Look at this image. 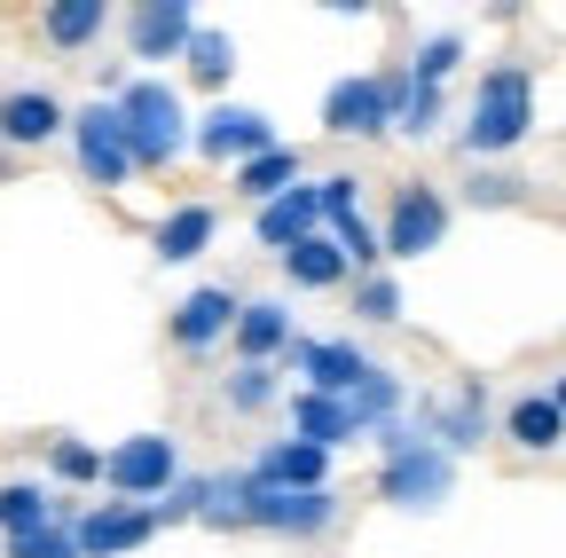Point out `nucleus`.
<instances>
[{"label":"nucleus","mask_w":566,"mask_h":558,"mask_svg":"<svg viewBox=\"0 0 566 558\" xmlns=\"http://www.w3.org/2000/svg\"><path fill=\"white\" fill-rule=\"evenodd\" d=\"M181 480H189V464H181L174 433H126L103 449V496H118V504H166Z\"/></svg>","instance_id":"4"},{"label":"nucleus","mask_w":566,"mask_h":558,"mask_svg":"<svg viewBox=\"0 0 566 558\" xmlns=\"http://www.w3.org/2000/svg\"><path fill=\"white\" fill-rule=\"evenodd\" d=\"M212 504H221V472H189L174 496L158 504V519H166V527H189V519L205 527V519H212Z\"/></svg>","instance_id":"35"},{"label":"nucleus","mask_w":566,"mask_h":558,"mask_svg":"<svg viewBox=\"0 0 566 558\" xmlns=\"http://www.w3.org/2000/svg\"><path fill=\"white\" fill-rule=\"evenodd\" d=\"M0 181H9V143H0Z\"/></svg>","instance_id":"37"},{"label":"nucleus","mask_w":566,"mask_h":558,"mask_svg":"<svg viewBox=\"0 0 566 558\" xmlns=\"http://www.w3.org/2000/svg\"><path fill=\"white\" fill-rule=\"evenodd\" d=\"M394 126H401L394 72H338L323 87V134H338V143H378Z\"/></svg>","instance_id":"8"},{"label":"nucleus","mask_w":566,"mask_h":558,"mask_svg":"<svg viewBox=\"0 0 566 558\" xmlns=\"http://www.w3.org/2000/svg\"><path fill=\"white\" fill-rule=\"evenodd\" d=\"M103 32H111V0H48L40 9V40L55 55H87Z\"/></svg>","instance_id":"23"},{"label":"nucleus","mask_w":566,"mask_h":558,"mask_svg":"<svg viewBox=\"0 0 566 558\" xmlns=\"http://www.w3.org/2000/svg\"><path fill=\"white\" fill-rule=\"evenodd\" d=\"M252 236H260L268 260H283V252H300L307 236H323V181H300V189H283L275 204H260Z\"/></svg>","instance_id":"17"},{"label":"nucleus","mask_w":566,"mask_h":558,"mask_svg":"<svg viewBox=\"0 0 566 558\" xmlns=\"http://www.w3.org/2000/svg\"><path fill=\"white\" fill-rule=\"evenodd\" d=\"M394 103H401V126L394 134H409V143H433V134L449 126V87H417L409 63H394Z\"/></svg>","instance_id":"27"},{"label":"nucleus","mask_w":566,"mask_h":558,"mask_svg":"<svg viewBox=\"0 0 566 558\" xmlns=\"http://www.w3.org/2000/svg\"><path fill=\"white\" fill-rule=\"evenodd\" d=\"M0 143L9 150H48V143H71V110L55 87H0Z\"/></svg>","instance_id":"16"},{"label":"nucleus","mask_w":566,"mask_h":558,"mask_svg":"<svg viewBox=\"0 0 566 558\" xmlns=\"http://www.w3.org/2000/svg\"><path fill=\"white\" fill-rule=\"evenodd\" d=\"M244 299H252V292H237V284H197V292L174 307L166 338L181 346L189 362H205L212 346H229V338H237V315H244Z\"/></svg>","instance_id":"13"},{"label":"nucleus","mask_w":566,"mask_h":558,"mask_svg":"<svg viewBox=\"0 0 566 558\" xmlns=\"http://www.w3.org/2000/svg\"><path fill=\"white\" fill-rule=\"evenodd\" d=\"M212 236H221V204H212V197H181V204H166V221L150 229V260L158 267H189V260L212 252Z\"/></svg>","instance_id":"18"},{"label":"nucleus","mask_w":566,"mask_h":558,"mask_svg":"<svg viewBox=\"0 0 566 558\" xmlns=\"http://www.w3.org/2000/svg\"><path fill=\"white\" fill-rule=\"evenodd\" d=\"M268 150H283V134H275V118L268 110H252V103H212L205 118H197V158L205 166H252V158H268Z\"/></svg>","instance_id":"12"},{"label":"nucleus","mask_w":566,"mask_h":558,"mask_svg":"<svg viewBox=\"0 0 566 558\" xmlns=\"http://www.w3.org/2000/svg\"><path fill=\"white\" fill-rule=\"evenodd\" d=\"M551 401H558V409H566V370H558V378H551Z\"/></svg>","instance_id":"36"},{"label":"nucleus","mask_w":566,"mask_h":558,"mask_svg":"<svg viewBox=\"0 0 566 558\" xmlns=\"http://www.w3.org/2000/svg\"><path fill=\"white\" fill-rule=\"evenodd\" d=\"M292 338H300V323H292V292H252L244 315H237L229 355H237L244 370H275L283 355H292Z\"/></svg>","instance_id":"14"},{"label":"nucleus","mask_w":566,"mask_h":558,"mask_svg":"<svg viewBox=\"0 0 566 558\" xmlns=\"http://www.w3.org/2000/svg\"><path fill=\"white\" fill-rule=\"evenodd\" d=\"M323 181V236L354 260V275H378L386 267V236L370 213V181L363 173H315Z\"/></svg>","instance_id":"9"},{"label":"nucleus","mask_w":566,"mask_h":558,"mask_svg":"<svg viewBox=\"0 0 566 558\" xmlns=\"http://www.w3.org/2000/svg\"><path fill=\"white\" fill-rule=\"evenodd\" d=\"M275 393H283V370H221V409L229 417H268L275 409Z\"/></svg>","instance_id":"31"},{"label":"nucleus","mask_w":566,"mask_h":558,"mask_svg":"<svg viewBox=\"0 0 566 558\" xmlns=\"http://www.w3.org/2000/svg\"><path fill=\"white\" fill-rule=\"evenodd\" d=\"M527 134H535V72L527 63H488L472 80L464 118H457V150L472 166H504Z\"/></svg>","instance_id":"1"},{"label":"nucleus","mask_w":566,"mask_h":558,"mask_svg":"<svg viewBox=\"0 0 566 558\" xmlns=\"http://www.w3.org/2000/svg\"><path fill=\"white\" fill-rule=\"evenodd\" d=\"M118 24H126V63H134V72L189 63V40L205 32V17L189 9V0H142V9H126Z\"/></svg>","instance_id":"11"},{"label":"nucleus","mask_w":566,"mask_h":558,"mask_svg":"<svg viewBox=\"0 0 566 558\" xmlns=\"http://www.w3.org/2000/svg\"><path fill=\"white\" fill-rule=\"evenodd\" d=\"M504 449L520 456H558L566 449V409L551 401V386H527L504 401Z\"/></svg>","instance_id":"20"},{"label":"nucleus","mask_w":566,"mask_h":558,"mask_svg":"<svg viewBox=\"0 0 566 558\" xmlns=\"http://www.w3.org/2000/svg\"><path fill=\"white\" fill-rule=\"evenodd\" d=\"M409 409H417V401H409V378H401L394 362H378V370H370V386L354 393V425H363V441H378L394 417H409Z\"/></svg>","instance_id":"26"},{"label":"nucleus","mask_w":566,"mask_h":558,"mask_svg":"<svg viewBox=\"0 0 566 558\" xmlns=\"http://www.w3.org/2000/svg\"><path fill=\"white\" fill-rule=\"evenodd\" d=\"M464 55H472V48H464V32H424L401 63H409V80H417V87H449V80L464 72Z\"/></svg>","instance_id":"30"},{"label":"nucleus","mask_w":566,"mask_h":558,"mask_svg":"<svg viewBox=\"0 0 566 558\" xmlns=\"http://www.w3.org/2000/svg\"><path fill=\"white\" fill-rule=\"evenodd\" d=\"M300 181H307V150H300V143H283V150H268V158H252V166L229 173V189L252 204V213H260V204H275L283 189H300Z\"/></svg>","instance_id":"25"},{"label":"nucleus","mask_w":566,"mask_h":558,"mask_svg":"<svg viewBox=\"0 0 566 558\" xmlns=\"http://www.w3.org/2000/svg\"><path fill=\"white\" fill-rule=\"evenodd\" d=\"M457 496V456L441 441H409L401 456H378V504L386 512H441Z\"/></svg>","instance_id":"7"},{"label":"nucleus","mask_w":566,"mask_h":558,"mask_svg":"<svg viewBox=\"0 0 566 558\" xmlns=\"http://www.w3.org/2000/svg\"><path fill=\"white\" fill-rule=\"evenodd\" d=\"M449 221L457 204L433 189V181H394L386 189V213H378V236H386V267H409V260H433L449 244Z\"/></svg>","instance_id":"5"},{"label":"nucleus","mask_w":566,"mask_h":558,"mask_svg":"<svg viewBox=\"0 0 566 558\" xmlns=\"http://www.w3.org/2000/svg\"><path fill=\"white\" fill-rule=\"evenodd\" d=\"M283 370H300V393H338V401H354L370 386V370H378V355L354 330H338V338H292V355H283Z\"/></svg>","instance_id":"10"},{"label":"nucleus","mask_w":566,"mask_h":558,"mask_svg":"<svg viewBox=\"0 0 566 558\" xmlns=\"http://www.w3.org/2000/svg\"><path fill=\"white\" fill-rule=\"evenodd\" d=\"M275 267H283V292H346V284H363L354 260H346L331 236H307L300 252H283Z\"/></svg>","instance_id":"22"},{"label":"nucleus","mask_w":566,"mask_h":558,"mask_svg":"<svg viewBox=\"0 0 566 558\" xmlns=\"http://www.w3.org/2000/svg\"><path fill=\"white\" fill-rule=\"evenodd\" d=\"M80 512H87V504L63 496V519H55V527L24 535V543H0V558H87V550H80Z\"/></svg>","instance_id":"34"},{"label":"nucleus","mask_w":566,"mask_h":558,"mask_svg":"<svg viewBox=\"0 0 566 558\" xmlns=\"http://www.w3.org/2000/svg\"><path fill=\"white\" fill-rule=\"evenodd\" d=\"M71 166H80V181L87 189H134L142 181V166H134V143H126V110L118 103H80L71 110Z\"/></svg>","instance_id":"6"},{"label":"nucleus","mask_w":566,"mask_h":558,"mask_svg":"<svg viewBox=\"0 0 566 558\" xmlns=\"http://www.w3.org/2000/svg\"><path fill=\"white\" fill-rule=\"evenodd\" d=\"M464 204H472V213H512V204H527V173L520 166H472Z\"/></svg>","instance_id":"32"},{"label":"nucleus","mask_w":566,"mask_h":558,"mask_svg":"<svg viewBox=\"0 0 566 558\" xmlns=\"http://www.w3.org/2000/svg\"><path fill=\"white\" fill-rule=\"evenodd\" d=\"M181 72H189V80H197L212 103H229V80H237V40L205 24V32L189 40V63H181Z\"/></svg>","instance_id":"29"},{"label":"nucleus","mask_w":566,"mask_h":558,"mask_svg":"<svg viewBox=\"0 0 566 558\" xmlns=\"http://www.w3.org/2000/svg\"><path fill=\"white\" fill-rule=\"evenodd\" d=\"M158 504H118V496H95L80 512V550L87 558H134L142 543H158Z\"/></svg>","instance_id":"15"},{"label":"nucleus","mask_w":566,"mask_h":558,"mask_svg":"<svg viewBox=\"0 0 566 558\" xmlns=\"http://www.w3.org/2000/svg\"><path fill=\"white\" fill-rule=\"evenodd\" d=\"M118 110H126V143H134L142 173H174L197 150V118H189V103H181V87L166 72H134Z\"/></svg>","instance_id":"2"},{"label":"nucleus","mask_w":566,"mask_h":558,"mask_svg":"<svg viewBox=\"0 0 566 558\" xmlns=\"http://www.w3.org/2000/svg\"><path fill=\"white\" fill-rule=\"evenodd\" d=\"M292 433L315 441V449H331V456L363 441V425H354V401H338V393H292Z\"/></svg>","instance_id":"24"},{"label":"nucleus","mask_w":566,"mask_h":558,"mask_svg":"<svg viewBox=\"0 0 566 558\" xmlns=\"http://www.w3.org/2000/svg\"><path fill=\"white\" fill-rule=\"evenodd\" d=\"M55 519H63V496H55L48 480H32V472L0 480V543H24V535H40Z\"/></svg>","instance_id":"21"},{"label":"nucleus","mask_w":566,"mask_h":558,"mask_svg":"<svg viewBox=\"0 0 566 558\" xmlns=\"http://www.w3.org/2000/svg\"><path fill=\"white\" fill-rule=\"evenodd\" d=\"M40 480H48V487H103V449L80 441V433H48Z\"/></svg>","instance_id":"28"},{"label":"nucleus","mask_w":566,"mask_h":558,"mask_svg":"<svg viewBox=\"0 0 566 558\" xmlns=\"http://www.w3.org/2000/svg\"><path fill=\"white\" fill-rule=\"evenodd\" d=\"M244 472H252L260 487H338V480H331V449H315V441H300V433L260 441V449L244 456Z\"/></svg>","instance_id":"19"},{"label":"nucleus","mask_w":566,"mask_h":558,"mask_svg":"<svg viewBox=\"0 0 566 558\" xmlns=\"http://www.w3.org/2000/svg\"><path fill=\"white\" fill-rule=\"evenodd\" d=\"M409 417L424 425V441H441L457 464H464V456H480L488 441H504V417H495V401H488V378H480V370H464V378H449V386H424Z\"/></svg>","instance_id":"3"},{"label":"nucleus","mask_w":566,"mask_h":558,"mask_svg":"<svg viewBox=\"0 0 566 558\" xmlns=\"http://www.w3.org/2000/svg\"><path fill=\"white\" fill-rule=\"evenodd\" d=\"M401 275L394 267H378V275H363V284H354V323H363V330H394L401 323Z\"/></svg>","instance_id":"33"}]
</instances>
